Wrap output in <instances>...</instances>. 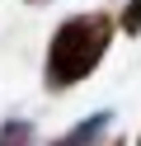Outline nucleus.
<instances>
[{"instance_id":"obj_5","label":"nucleus","mask_w":141,"mask_h":146,"mask_svg":"<svg viewBox=\"0 0 141 146\" xmlns=\"http://www.w3.org/2000/svg\"><path fill=\"white\" fill-rule=\"evenodd\" d=\"M108 146H127V141H122V137H113V141H108Z\"/></svg>"},{"instance_id":"obj_4","label":"nucleus","mask_w":141,"mask_h":146,"mask_svg":"<svg viewBox=\"0 0 141 146\" xmlns=\"http://www.w3.org/2000/svg\"><path fill=\"white\" fill-rule=\"evenodd\" d=\"M118 29H122V33H132V38L141 33V0H127V5H122V14H118Z\"/></svg>"},{"instance_id":"obj_3","label":"nucleus","mask_w":141,"mask_h":146,"mask_svg":"<svg viewBox=\"0 0 141 146\" xmlns=\"http://www.w3.org/2000/svg\"><path fill=\"white\" fill-rule=\"evenodd\" d=\"M0 146H33V123H24V118L0 123Z\"/></svg>"},{"instance_id":"obj_2","label":"nucleus","mask_w":141,"mask_h":146,"mask_svg":"<svg viewBox=\"0 0 141 146\" xmlns=\"http://www.w3.org/2000/svg\"><path fill=\"white\" fill-rule=\"evenodd\" d=\"M108 127H113V113H108V108H99V113H89L85 123H75L66 137H56L52 146H99Z\"/></svg>"},{"instance_id":"obj_7","label":"nucleus","mask_w":141,"mask_h":146,"mask_svg":"<svg viewBox=\"0 0 141 146\" xmlns=\"http://www.w3.org/2000/svg\"><path fill=\"white\" fill-rule=\"evenodd\" d=\"M136 146H141V137H136Z\"/></svg>"},{"instance_id":"obj_1","label":"nucleus","mask_w":141,"mask_h":146,"mask_svg":"<svg viewBox=\"0 0 141 146\" xmlns=\"http://www.w3.org/2000/svg\"><path fill=\"white\" fill-rule=\"evenodd\" d=\"M113 42V14H71L66 24H56L52 42H47V66L42 85L47 90H71L85 76H94V66L103 61Z\"/></svg>"},{"instance_id":"obj_6","label":"nucleus","mask_w":141,"mask_h":146,"mask_svg":"<svg viewBox=\"0 0 141 146\" xmlns=\"http://www.w3.org/2000/svg\"><path fill=\"white\" fill-rule=\"evenodd\" d=\"M28 5H42V0H28Z\"/></svg>"}]
</instances>
